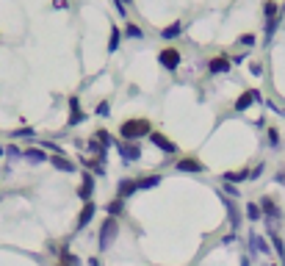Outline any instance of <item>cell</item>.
Wrapping results in <instances>:
<instances>
[{"label":"cell","mask_w":285,"mask_h":266,"mask_svg":"<svg viewBox=\"0 0 285 266\" xmlns=\"http://www.w3.org/2000/svg\"><path fill=\"white\" fill-rule=\"evenodd\" d=\"M150 133H153V125L147 119H127V122L119 125V136L125 141H136L141 136H150Z\"/></svg>","instance_id":"6da1fadb"},{"label":"cell","mask_w":285,"mask_h":266,"mask_svg":"<svg viewBox=\"0 0 285 266\" xmlns=\"http://www.w3.org/2000/svg\"><path fill=\"white\" fill-rule=\"evenodd\" d=\"M117 236H119V219L108 217L103 224H100V250H108V247L117 241Z\"/></svg>","instance_id":"7a4b0ae2"},{"label":"cell","mask_w":285,"mask_h":266,"mask_svg":"<svg viewBox=\"0 0 285 266\" xmlns=\"http://www.w3.org/2000/svg\"><path fill=\"white\" fill-rule=\"evenodd\" d=\"M158 61H161V67H163V70H177V67H180V53H177V50L174 47H163L158 53Z\"/></svg>","instance_id":"3957f363"},{"label":"cell","mask_w":285,"mask_h":266,"mask_svg":"<svg viewBox=\"0 0 285 266\" xmlns=\"http://www.w3.org/2000/svg\"><path fill=\"white\" fill-rule=\"evenodd\" d=\"M119 155H122V161L125 164H133V161H139L141 158V147L136 144V141H119Z\"/></svg>","instance_id":"277c9868"},{"label":"cell","mask_w":285,"mask_h":266,"mask_svg":"<svg viewBox=\"0 0 285 266\" xmlns=\"http://www.w3.org/2000/svg\"><path fill=\"white\" fill-rule=\"evenodd\" d=\"M150 141H153L158 150H163L166 155H174V153H177V144H174V141H169L166 136H163V133H158V131L150 133Z\"/></svg>","instance_id":"5b68a950"},{"label":"cell","mask_w":285,"mask_h":266,"mask_svg":"<svg viewBox=\"0 0 285 266\" xmlns=\"http://www.w3.org/2000/svg\"><path fill=\"white\" fill-rule=\"evenodd\" d=\"M257 205H260V211H263V217L269 219V222H277V219H280V205L274 203L271 197H263Z\"/></svg>","instance_id":"8992f818"},{"label":"cell","mask_w":285,"mask_h":266,"mask_svg":"<svg viewBox=\"0 0 285 266\" xmlns=\"http://www.w3.org/2000/svg\"><path fill=\"white\" fill-rule=\"evenodd\" d=\"M78 197L89 203L91 197H94V175L91 172H83V183H81V189H78Z\"/></svg>","instance_id":"52a82bcc"},{"label":"cell","mask_w":285,"mask_h":266,"mask_svg":"<svg viewBox=\"0 0 285 266\" xmlns=\"http://www.w3.org/2000/svg\"><path fill=\"white\" fill-rule=\"evenodd\" d=\"M230 67H233V61H230L227 56H216L208 61V70L213 72V75H224V72H230Z\"/></svg>","instance_id":"ba28073f"},{"label":"cell","mask_w":285,"mask_h":266,"mask_svg":"<svg viewBox=\"0 0 285 266\" xmlns=\"http://www.w3.org/2000/svg\"><path fill=\"white\" fill-rule=\"evenodd\" d=\"M257 100H260V91H257V89H249V91H244L241 97L236 100V111H246V108H249L252 103H257Z\"/></svg>","instance_id":"9c48e42d"},{"label":"cell","mask_w":285,"mask_h":266,"mask_svg":"<svg viewBox=\"0 0 285 266\" xmlns=\"http://www.w3.org/2000/svg\"><path fill=\"white\" fill-rule=\"evenodd\" d=\"M174 169L177 172H205V167H202V161H197V158H180V161L174 164Z\"/></svg>","instance_id":"30bf717a"},{"label":"cell","mask_w":285,"mask_h":266,"mask_svg":"<svg viewBox=\"0 0 285 266\" xmlns=\"http://www.w3.org/2000/svg\"><path fill=\"white\" fill-rule=\"evenodd\" d=\"M94 214H97V205H94V203H91V200H89V203L83 205V211L78 214V230H83L86 224H89L91 219H94Z\"/></svg>","instance_id":"8fae6325"},{"label":"cell","mask_w":285,"mask_h":266,"mask_svg":"<svg viewBox=\"0 0 285 266\" xmlns=\"http://www.w3.org/2000/svg\"><path fill=\"white\" fill-rule=\"evenodd\" d=\"M139 191V186H136V180H130V177H125V180L119 183V189H117V197L119 200H127L130 194H136Z\"/></svg>","instance_id":"7c38bea8"},{"label":"cell","mask_w":285,"mask_h":266,"mask_svg":"<svg viewBox=\"0 0 285 266\" xmlns=\"http://www.w3.org/2000/svg\"><path fill=\"white\" fill-rule=\"evenodd\" d=\"M249 241H252V250H255V252H260V255H269V252H271V244L266 241L263 236H260V233H252V236H249Z\"/></svg>","instance_id":"4fadbf2b"},{"label":"cell","mask_w":285,"mask_h":266,"mask_svg":"<svg viewBox=\"0 0 285 266\" xmlns=\"http://www.w3.org/2000/svg\"><path fill=\"white\" fill-rule=\"evenodd\" d=\"M78 122H83V111H81V103H78V97L70 100V122L67 125H78Z\"/></svg>","instance_id":"5bb4252c"},{"label":"cell","mask_w":285,"mask_h":266,"mask_svg":"<svg viewBox=\"0 0 285 266\" xmlns=\"http://www.w3.org/2000/svg\"><path fill=\"white\" fill-rule=\"evenodd\" d=\"M22 158H25V161H31V164H42V161H47V155H44L42 150H36V147L22 150Z\"/></svg>","instance_id":"9a60e30c"},{"label":"cell","mask_w":285,"mask_h":266,"mask_svg":"<svg viewBox=\"0 0 285 266\" xmlns=\"http://www.w3.org/2000/svg\"><path fill=\"white\" fill-rule=\"evenodd\" d=\"M50 164H53L56 169H61V172H75V164H72L70 158H64V155H53Z\"/></svg>","instance_id":"2e32d148"},{"label":"cell","mask_w":285,"mask_h":266,"mask_svg":"<svg viewBox=\"0 0 285 266\" xmlns=\"http://www.w3.org/2000/svg\"><path fill=\"white\" fill-rule=\"evenodd\" d=\"M161 183V175H141V177H136V186L139 189H155Z\"/></svg>","instance_id":"e0dca14e"},{"label":"cell","mask_w":285,"mask_h":266,"mask_svg":"<svg viewBox=\"0 0 285 266\" xmlns=\"http://www.w3.org/2000/svg\"><path fill=\"white\" fill-rule=\"evenodd\" d=\"M222 180L224 183H244V180H249V172L246 169H241V172H224Z\"/></svg>","instance_id":"ac0fdd59"},{"label":"cell","mask_w":285,"mask_h":266,"mask_svg":"<svg viewBox=\"0 0 285 266\" xmlns=\"http://www.w3.org/2000/svg\"><path fill=\"white\" fill-rule=\"evenodd\" d=\"M180 34H183V25H180V22H172V25L163 28V34H161V36H163V39H177Z\"/></svg>","instance_id":"d6986e66"},{"label":"cell","mask_w":285,"mask_h":266,"mask_svg":"<svg viewBox=\"0 0 285 266\" xmlns=\"http://www.w3.org/2000/svg\"><path fill=\"white\" fill-rule=\"evenodd\" d=\"M269 238H271V247L277 250V255H280V258H283V264H285V247H283V238H280V236H277V233H274V230L269 233Z\"/></svg>","instance_id":"ffe728a7"},{"label":"cell","mask_w":285,"mask_h":266,"mask_svg":"<svg viewBox=\"0 0 285 266\" xmlns=\"http://www.w3.org/2000/svg\"><path fill=\"white\" fill-rule=\"evenodd\" d=\"M263 14H266V22H269V20H277V3H274V0H266V3H263Z\"/></svg>","instance_id":"44dd1931"},{"label":"cell","mask_w":285,"mask_h":266,"mask_svg":"<svg viewBox=\"0 0 285 266\" xmlns=\"http://www.w3.org/2000/svg\"><path fill=\"white\" fill-rule=\"evenodd\" d=\"M246 219H252V222L263 219V211H260V205H257V203H249V205H246Z\"/></svg>","instance_id":"7402d4cb"},{"label":"cell","mask_w":285,"mask_h":266,"mask_svg":"<svg viewBox=\"0 0 285 266\" xmlns=\"http://www.w3.org/2000/svg\"><path fill=\"white\" fill-rule=\"evenodd\" d=\"M122 208H125V200H111V203H108V217H119V214H122Z\"/></svg>","instance_id":"603a6c76"},{"label":"cell","mask_w":285,"mask_h":266,"mask_svg":"<svg viewBox=\"0 0 285 266\" xmlns=\"http://www.w3.org/2000/svg\"><path fill=\"white\" fill-rule=\"evenodd\" d=\"M125 36H127V39H141L144 34H141V28H139V25L127 22V25H125Z\"/></svg>","instance_id":"cb8c5ba5"},{"label":"cell","mask_w":285,"mask_h":266,"mask_svg":"<svg viewBox=\"0 0 285 266\" xmlns=\"http://www.w3.org/2000/svg\"><path fill=\"white\" fill-rule=\"evenodd\" d=\"M94 139L103 144V147H111V133H105V131H97L94 133Z\"/></svg>","instance_id":"d4e9b609"},{"label":"cell","mask_w":285,"mask_h":266,"mask_svg":"<svg viewBox=\"0 0 285 266\" xmlns=\"http://www.w3.org/2000/svg\"><path fill=\"white\" fill-rule=\"evenodd\" d=\"M14 136H17V139H34L36 131H34V128H20V131H17Z\"/></svg>","instance_id":"484cf974"},{"label":"cell","mask_w":285,"mask_h":266,"mask_svg":"<svg viewBox=\"0 0 285 266\" xmlns=\"http://www.w3.org/2000/svg\"><path fill=\"white\" fill-rule=\"evenodd\" d=\"M42 150H50V153H53V155H61V153H64V150L58 147L56 141H42Z\"/></svg>","instance_id":"4316f807"},{"label":"cell","mask_w":285,"mask_h":266,"mask_svg":"<svg viewBox=\"0 0 285 266\" xmlns=\"http://www.w3.org/2000/svg\"><path fill=\"white\" fill-rule=\"evenodd\" d=\"M119 47V28H111V42H108V50H117Z\"/></svg>","instance_id":"83f0119b"},{"label":"cell","mask_w":285,"mask_h":266,"mask_svg":"<svg viewBox=\"0 0 285 266\" xmlns=\"http://www.w3.org/2000/svg\"><path fill=\"white\" fill-rule=\"evenodd\" d=\"M252 44H255V36L252 34H244L241 39H238V47H252Z\"/></svg>","instance_id":"f1b7e54d"},{"label":"cell","mask_w":285,"mask_h":266,"mask_svg":"<svg viewBox=\"0 0 285 266\" xmlns=\"http://www.w3.org/2000/svg\"><path fill=\"white\" fill-rule=\"evenodd\" d=\"M269 144H271V147H277V144H280V133L274 131V128H269Z\"/></svg>","instance_id":"f546056e"},{"label":"cell","mask_w":285,"mask_h":266,"mask_svg":"<svg viewBox=\"0 0 285 266\" xmlns=\"http://www.w3.org/2000/svg\"><path fill=\"white\" fill-rule=\"evenodd\" d=\"M108 114H111L108 103H100V105H97V117H108Z\"/></svg>","instance_id":"4dcf8cb0"},{"label":"cell","mask_w":285,"mask_h":266,"mask_svg":"<svg viewBox=\"0 0 285 266\" xmlns=\"http://www.w3.org/2000/svg\"><path fill=\"white\" fill-rule=\"evenodd\" d=\"M224 191H227L230 197H238V189L233 186V183H224Z\"/></svg>","instance_id":"1f68e13d"},{"label":"cell","mask_w":285,"mask_h":266,"mask_svg":"<svg viewBox=\"0 0 285 266\" xmlns=\"http://www.w3.org/2000/svg\"><path fill=\"white\" fill-rule=\"evenodd\" d=\"M249 70H252V75H263V67H260V64H252Z\"/></svg>","instance_id":"d6a6232c"},{"label":"cell","mask_w":285,"mask_h":266,"mask_svg":"<svg viewBox=\"0 0 285 266\" xmlns=\"http://www.w3.org/2000/svg\"><path fill=\"white\" fill-rule=\"evenodd\" d=\"M53 6H56V8H67V0H56Z\"/></svg>","instance_id":"836d02e7"},{"label":"cell","mask_w":285,"mask_h":266,"mask_svg":"<svg viewBox=\"0 0 285 266\" xmlns=\"http://www.w3.org/2000/svg\"><path fill=\"white\" fill-rule=\"evenodd\" d=\"M277 183H283V186H285V169H283V172L277 175Z\"/></svg>","instance_id":"e575fe53"},{"label":"cell","mask_w":285,"mask_h":266,"mask_svg":"<svg viewBox=\"0 0 285 266\" xmlns=\"http://www.w3.org/2000/svg\"><path fill=\"white\" fill-rule=\"evenodd\" d=\"M3 153H6V147H3V144H0V155H3Z\"/></svg>","instance_id":"d590c367"},{"label":"cell","mask_w":285,"mask_h":266,"mask_svg":"<svg viewBox=\"0 0 285 266\" xmlns=\"http://www.w3.org/2000/svg\"><path fill=\"white\" fill-rule=\"evenodd\" d=\"M58 266H70V264H64V261H61V264H58Z\"/></svg>","instance_id":"8d00e7d4"},{"label":"cell","mask_w":285,"mask_h":266,"mask_svg":"<svg viewBox=\"0 0 285 266\" xmlns=\"http://www.w3.org/2000/svg\"><path fill=\"white\" fill-rule=\"evenodd\" d=\"M266 266H271V264H266Z\"/></svg>","instance_id":"74e56055"}]
</instances>
